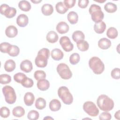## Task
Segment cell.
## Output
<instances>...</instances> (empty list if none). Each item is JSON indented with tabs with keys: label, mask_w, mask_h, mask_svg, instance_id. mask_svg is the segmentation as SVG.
<instances>
[{
	"label": "cell",
	"mask_w": 120,
	"mask_h": 120,
	"mask_svg": "<svg viewBox=\"0 0 120 120\" xmlns=\"http://www.w3.org/2000/svg\"><path fill=\"white\" fill-rule=\"evenodd\" d=\"M97 104L100 110L105 112L112 110L114 105L112 99L104 94L99 96L97 100Z\"/></svg>",
	"instance_id": "obj_1"
},
{
	"label": "cell",
	"mask_w": 120,
	"mask_h": 120,
	"mask_svg": "<svg viewBox=\"0 0 120 120\" xmlns=\"http://www.w3.org/2000/svg\"><path fill=\"white\" fill-rule=\"evenodd\" d=\"M50 56V51L46 48H43L40 49L35 58V63L38 68H43L47 65L48 59Z\"/></svg>",
	"instance_id": "obj_2"
},
{
	"label": "cell",
	"mask_w": 120,
	"mask_h": 120,
	"mask_svg": "<svg viewBox=\"0 0 120 120\" xmlns=\"http://www.w3.org/2000/svg\"><path fill=\"white\" fill-rule=\"evenodd\" d=\"M89 66L93 72L97 75L102 74L105 69L104 63L100 58L97 57H93L90 59Z\"/></svg>",
	"instance_id": "obj_3"
},
{
	"label": "cell",
	"mask_w": 120,
	"mask_h": 120,
	"mask_svg": "<svg viewBox=\"0 0 120 120\" xmlns=\"http://www.w3.org/2000/svg\"><path fill=\"white\" fill-rule=\"evenodd\" d=\"M89 11L91 15L93 21L96 23L102 21L104 17V14L99 6L96 4H92L89 8Z\"/></svg>",
	"instance_id": "obj_4"
},
{
	"label": "cell",
	"mask_w": 120,
	"mask_h": 120,
	"mask_svg": "<svg viewBox=\"0 0 120 120\" xmlns=\"http://www.w3.org/2000/svg\"><path fill=\"white\" fill-rule=\"evenodd\" d=\"M58 94L65 104L70 105L72 103L73 97L67 87L65 86L60 87L58 90Z\"/></svg>",
	"instance_id": "obj_5"
},
{
	"label": "cell",
	"mask_w": 120,
	"mask_h": 120,
	"mask_svg": "<svg viewBox=\"0 0 120 120\" xmlns=\"http://www.w3.org/2000/svg\"><path fill=\"white\" fill-rule=\"evenodd\" d=\"M2 90L5 101L7 103L13 104L15 103L16 99V96L13 88L9 85H6L2 88Z\"/></svg>",
	"instance_id": "obj_6"
},
{
	"label": "cell",
	"mask_w": 120,
	"mask_h": 120,
	"mask_svg": "<svg viewBox=\"0 0 120 120\" xmlns=\"http://www.w3.org/2000/svg\"><path fill=\"white\" fill-rule=\"evenodd\" d=\"M57 71L60 77L64 80H68L72 76V73L69 67L64 63L59 64L57 67Z\"/></svg>",
	"instance_id": "obj_7"
},
{
	"label": "cell",
	"mask_w": 120,
	"mask_h": 120,
	"mask_svg": "<svg viewBox=\"0 0 120 120\" xmlns=\"http://www.w3.org/2000/svg\"><path fill=\"white\" fill-rule=\"evenodd\" d=\"M83 110L90 116L96 117L99 114V110L95 103L91 101H87L83 104Z\"/></svg>",
	"instance_id": "obj_8"
},
{
	"label": "cell",
	"mask_w": 120,
	"mask_h": 120,
	"mask_svg": "<svg viewBox=\"0 0 120 120\" xmlns=\"http://www.w3.org/2000/svg\"><path fill=\"white\" fill-rule=\"evenodd\" d=\"M0 12L7 18H11L14 17L16 14V9L13 7H10L8 5L3 4L0 7Z\"/></svg>",
	"instance_id": "obj_9"
},
{
	"label": "cell",
	"mask_w": 120,
	"mask_h": 120,
	"mask_svg": "<svg viewBox=\"0 0 120 120\" xmlns=\"http://www.w3.org/2000/svg\"><path fill=\"white\" fill-rule=\"evenodd\" d=\"M60 44L63 49L67 52H69L73 50L74 45L70 41L69 38L67 36H62L60 39Z\"/></svg>",
	"instance_id": "obj_10"
},
{
	"label": "cell",
	"mask_w": 120,
	"mask_h": 120,
	"mask_svg": "<svg viewBox=\"0 0 120 120\" xmlns=\"http://www.w3.org/2000/svg\"><path fill=\"white\" fill-rule=\"evenodd\" d=\"M29 22L28 17L25 14H22L19 15L16 18L17 24L21 27H24Z\"/></svg>",
	"instance_id": "obj_11"
},
{
	"label": "cell",
	"mask_w": 120,
	"mask_h": 120,
	"mask_svg": "<svg viewBox=\"0 0 120 120\" xmlns=\"http://www.w3.org/2000/svg\"><path fill=\"white\" fill-rule=\"evenodd\" d=\"M20 68L21 70L25 73L30 72L33 68L32 62L28 60H23L20 64Z\"/></svg>",
	"instance_id": "obj_12"
},
{
	"label": "cell",
	"mask_w": 120,
	"mask_h": 120,
	"mask_svg": "<svg viewBox=\"0 0 120 120\" xmlns=\"http://www.w3.org/2000/svg\"><path fill=\"white\" fill-rule=\"evenodd\" d=\"M69 29V27L68 25L65 22H59L56 26L57 31L61 34L66 33L68 31Z\"/></svg>",
	"instance_id": "obj_13"
},
{
	"label": "cell",
	"mask_w": 120,
	"mask_h": 120,
	"mask_svg": "<svg viewBox=\"0 0 120 120\" xmlns=\"http://www.w3.org/2000/svg\"><path fill=\"white\" fill-rule=\"evenodd\" d=\"M6 35L9 38H13L16 36L18 34V30L14 25L8 26L5 30Z\"/></svg>",
	"instance_id": "obj_14"
},
{
	"label": "cell",
	"mask_w": 120,
	"mask_h": 120,
	"mask_svg": "<svg viewBox=\"0 0 120 120\" xmlns=\"http://www.w3.org/2000/svg\"><path fill=\"white\" fill-rule=\"evenodd\" d=\"M51 55L52 59L55 60H61L64 56L62 51L58 48L53 49L51 52Z\"/></svg>",
	"instance_id": "obj_15"
},
{
	"label": "cell",
	"mask_w": 120,
	"mask_h": 120,
	"mask_svg": "<svg viewBox=\"0 0 120 120\" xmlns=\"http://www.w3.org/2000/svg\"><path fill=\"white\" fill-rule=\"evenodd\" d=\"M37 86L38 88L42 91H45L48 90L50 87V83L47 80L45 79L38 80Z\"/></svg>",
	"instance_id": "obj_16"
},
{
	"label": "cell",
	"mask_w": 120,
	"mask_h": 120,
	"mask_svg": "<svg viewBox=\"0 0 120 120\" xmlns=\"http://www.w3.org/2000/svg\"><path fill=\"white\" fill-rule=\"evenodd\" d=\"M111 45V41L106 38H102L98 42V46L101 49L106 50Z\"/></svg>",
	"instance_id": "obj_17"
},
{
	"label": "cell",
	"mask_w": 120,
	"mask_h": 120,
	"mask_svg": "<svg viewBox=\"0 0 120 120\" xmlns=\"http://www.w3.org/2000/svg\"><path fill=\"white\" fill-rule=\"evenodd\" d=\"M106 28V24L103 21L95 23L94 26V30L98 34L103 33L105 30Z\"/></svg>",
	"instance_id": "obj_18"
},
{
	"label": "cell",
	"mask_w": 120,
	"mask_h": 120,
	"mask_svg": "<svg viewBox=\"0 0 120 120\" xmlns=\"http://www.w3.org/2000/svg\"><path fill=\"white\" fill-rule=\"evenodd\" d=\"M35 97L34 94L30 92H28L25 93L24 96V102L27 106H31L34 103Z\"/></svg>",
	"instance_id": "obj_19"
},
{
	"label": "cell",
	"mask_w": 120,
	"mask_h": 120,
	"mask_svg": "<svg viewBox=\"0 0 120 120\" xmlns=\"http://www.w3.org/2000/svg\"><path fill=\"white\" fill-rule=\"evenodd\" d=\"M42 14L45 16L51 15L53 12V8L52 6L49 4H45L41 8Z\"/></svg>",
	"instance_id": "obj_20"
},
{
	"label": "cell",
	"mask_w": 120,
	"mask_h": 120,
	"mask_svg": "<svg viewBox=\"0 0 120 120\" xmlns=\"http://www.w3.org/2000/svg\"><path fill=\"white\" fill-rule=\"evenodd\" d=\"M61 103L57 99L52 100L49 103V108L53 112L59 111L61 108Z\"/></svg>",
	"instance_id": "obj_21"
},
{
	"label": "cell",
	"mask_w": 120,
	"mask_h": 120,
	"mask_svg": "<svg viewBox=\"0 0 120 120\" xmlns=\"http://www.w3.org/2000/svg\"><path fill=\"white\" fill-rule=\"evenodd\" d=\"M46 38L48 42L50 43H54L58 41L59 36L54 31H50L47 34Z\"/></svg>",
	"instance_id": "obj_22"
},
{
	"label": "cell",
	"mask_w": 120,
	"mask_h": 120,
	"mask_svg": "<svg viewBox=\"0 0 120 120\" xmlns=\"http://www.w3.org/2000/svg\"><path fill=\"white\" fill-rule=\"evenodd\" d=\"M16 64L15 62L11 59L7 60L4 64V69L8 72H11L14 70Z\"/></svg>",
	"instance_id": "obj_23"
},
{
	"label": "cell",
	"mask_w": 120,
	"mask_h": 120,
	"mask_svg": "<svg viewBox=\"0 0 120 120\" xmlns=\"http://www.w3.org/2000/svg\"><path fill=\"white\" fill-rule=\"evenodd\" d=\"M68 19L71 24H76L78 20V15L74 11L69 12L67 15Z\"/></svg>",
	"instance_id": "obj_24"
},
{
	"label": "cell",
	"mask_w": 120,
	"mask_h": 120,
	"mask_svg": "<svg viewBox=\"0 0 120 120\" xmlns=\"http://www.w3.org/2000/svg\"><path fill=\"white\" fill-rule=\"evenodd\" d=\"M76 45L78 49L82 52H85L88 50L89 45L88 43L84 40H81L76 42Z\"/></svg>",
	"instance_id": "obj_25"
},
{
	"label": "cell",
	"mask_w": 120,
	"mask_h": 120,
	"mask_svg": "<svg viewBox=\"0 0 120 120\" xmlns=\"http://www.w3.org/2000/svg\"><path fill=\"white\" fill-rule=\"evenodd\" d=\"M12 113L14 116L20 118L24 115L25 110L22 106H17L13 109Z\"/></svg>",
	"instance_id": "obj_26"
},
{
	"label": "cell",
	"mask_w": 120,
	"mask_h": 120,
	"mask_svg": "<svg viewBox=\"0 0 120 120\" xmlns=\"http://www.w3.org/2000/svg\"><path fill=\"white\" fill-rule=\"evenodd\" d=\"M18 7L19 8L25 12H27L31 9V5L30 3L27 0H21L19 2Z\"/></svg>",
	"instance_id": "obj_27"
},
{
	"label": "cell",
	"mask_w": 120,
	"mask_h": 120,
	"mask_svg": "<svg viewBox=\"0 0 120 120\" xmlns=\"http://www.w3.org/2000/svg\"><path fill=\"white\" fill-rule=\"evenodd\" d=\"M55 8L56 11L60 14H64L66 13L68 9L65 6L63 2H58L55 5Z\"/></svg>",
	"instance_id": "obj_28"
},
{
	"label": "cell",
	"mask_w": 120,
	"mask_h": 120,
	"mask_svg": "<svg viewBox=\"0 0 120 120\" xmlns=\"http://www.w3.org/2000/svg\"><path fill=\"white\" fill-rule=\"evenodd\" d=\"M73 40L77 42L81 40H84L85 38V35L84 33L80 30H76L74 32L72 36Z\"/></svg>",
	"instance_id": "obj_29"
},
{
	"label": "cell",
	"mask_w": 120,
	"mask_h": 120,
	"mask_svg": "<svg viewBox=\"0 0 120 120\" xmlns=\"http://www.w3.org/2000/svg\"><path fill=\"white\" fill-rule=\"evenodd\" d=\"M104 9L105 10L109 13H114L117 9V5L112 2H107L104 6Z\"/></svg>",
	"instance_id": "obj_30"
},
{
	"label": "cell",
	"mask_w": 120,
	"mask_h": 120,
	"mask_svg": "<svg viewBox=\"0 0 120 120\" xmlns=\"http://www.w3.org/2000/svg\"><path fill=\"white\" fill-rule=\"evenodd\" d=\"M118 35V32L117 29L114 27L109 28L106 32L107 36L111 39L116 38Z\"/></svg>",
	"instance_id": "obj_31"
},
{
	"label": "cell",
	"mask_w": 120,
	"mask_h": 120,
	"mask_svg": "<svg viewBox=\"0 0 120 120\" xmlns=\"http://www.w3.org/2000/svg\"><path fill=\"white\" fill-rule=\"evenodd\" d=\"M35 106L39 110H42L46 106V101L42 98H37L35 102Z\"/></svg>",
	"instance_id": "obj_32"
},
{
	"label": "cell",
	"mask_w": 120,
	"mask_h": 120,
	"mask_svg": "<svg viewBox=\"0 0 120 120\" xmlns=\"http://www.w3.org/2000/svg\"><path fill=\"white\" fill-rule=\"evenodd\" d=\"M20 52L19 48L15 45H11L8 52L9 55L12 57L17 56Z\"/></svg>",
	"instance_id": "obj_33"
},
{
	"label": "cell",
	"mask_w": 120,
	"mask_h": 120,
	"mask_svg": "<svg viewBox=\"0 0 120 120\" xmlns=\"http://www.w3.org/2000/svg\"><path fill=\"white\" fill-rule=\"evenodd\" d=\"M11 81V76L6 74H1L0 75V83L2 84L9 83Z\"/></svg>",
	"instance_id": "obj_34"
},
{
	"label": "cell",
	"mask_w": 120,
	"mask_h": 120,
	"mask_svg": "<svg viewBox=\"0 0 120 120\" xmlns=\"http://www.w3.org/2000/svg\"><path fill=\"white\" fill-rule=\"evenodd\" d=\"M80 57L78 53H74L69 57V61L72 65H76L80 61Z\"/></svg>",
	"instance_id": "obj_35"
},
{
	"label": "cell",
	"mask_w": 120,
	"mask_h": 120,
	"mask_svg": "<svg viewBox=\"0 0 120 120\" xmlns=\"http://www.w3.org/2000/svg\"><path fill=\"white\" fill-rule=\"evenodd\" d=\"M21 84L24 87L29 88L33 86L34 84V82L31 79L26 77L23 79Z\"/></svg>",
	"instance_id": "obj_36"
},
{
	"label": "cell",
	"mask_w": 120,
	"mask_h": 120,
	"mask_svg": "<svg viewBox=\"0 0 120 120\" xmlns=\"http://www.w3.org/2000/svg\"><path fill=\"white\" fill-rule=\"evenodd\" d=\"M35 79L37 80H40L45 79L46 78V74L43 70H37L34 74Z\"/></svg>",
	"instance_id": "obj_37"
},
{
	"label": "cell",
	"mask_w": 120,
	"mask_h": 120,
	"mask_svg": "<svg viewBox=\"0 0 120 120\" xmlns=\"http://www.w3.org/2000/svg\"><path fill=\"white\" fill-rule=\"evenodd\" d=\"M39 114L38 111L36 110H31L30 111L27 117L28 119L30 120H36L39 118Z\"/></svg>",
	"instance_id": "obj_38"
},
{
	"label": "cell",
	"mask_w": 120,
	"mask_h": 120,
	"mask_svg": "<svg viewBox=\"0 0 120 120\" xmlns=\"http://www.w3.org/2000/svg\"><path fill=\"white\" fill-rule=\"evenodd\" d=\"M26 77L27 76L24 74L22 73L19 72L15 74L14 75V79L16 82L19 83H21V82L23 80V79Z\"/></svg>",
	"instance_id": "obj_39"
},
{
	"label": "cell",
	"mask_w": 120,
	"mask_h": 120,
	"mask_svg": "<svg viewBox=\"0 0 120 120\" xmlns=\"http://www.w3.org/2000/svg\"><path fill=\"white\" fill-rule=\"evenodd\" d=\"M11 45L8 42H3L0 44V52L3 53H8Z\"/></svg>",
	"instance_id": "obj_40"
},
{
	"label": "cell",
	"mask_w": 120,
	"mask_h": 120,
	"mask_svg": "<svg viewBox=\"0 0 120 120\" xmlns=\"http://www.w3.org/2000/svg\"><path fill=\"white\" fill-rule=\"evenodd\" d=\"M0 116L4 118H8L10 115V110L9 109L5 106L2 107L0 110Z\"/></svg>",
	"instance_id": "obj_41"
},
{
	"label": "cell",
	"mask_w": 120,
	"mask_h": 120,
	"mask_svg": "<svg viewBox=\"0 0 120 120\" xmlns=\"http://www.w3.org/2000/svg\"><path fill=\"white\" fill-rule=\"evenodd\" d=\"M120 69L119 68H115L113 69L111 71V76L114 79H120Z\"/></svg>",
	"instance_id": "obj_42"
},
{
	"label": "cell",
	"mask_w": 120,
	"mask_h": 120,
	"mask_svg": "<svg viewBox=\"0 0 120 120\" xmlns=\"http://www.w3.org/2000/svg\"><path fill=\"white\" fill-rule=\"evenodd\" d=\"M111 114L107 112H103L99 116V119L100 120H110L111 119Z\"/></svg>",
	"instance_id": "obj_43"
},
{
	"label": "cell",
	"mask_w": 120,
	"mask_h": 120,
	"mask_svg": "<svg viewBox=\"0 0 120 120\" xmlns=\"http://www.w3.org/2000/svg\"><path fill=\"white\" fill-rule=\"evenodd\" d=\"M76 2L75 0H64V4L68 9L73 8Z\"/></svg>",
	"instance_id": "obj_44"
},
{
	"label": "cell",
	"mask_w": 120,
	"mask_h": 120,
	"mask_svg": "<svg viewBox=\"0 0 120 120\" xmlns=\"http://www.w3.org/2000/svg\"><path fill=\"white\" fill-rule=\"evenodd\" d=\"M89 2L88 0H79L78 2V6L80 8H85L88 6Z\"/></svg>",
	"instance_id": "obj_45"
},
{
	"label": "cell",
	"mask_w": 120,
	"mask_h": 120,
	"mask_svg": "<svg viewBox=\"0 0 120 120\" xmlns=\"http://www.w3.org/2000/svg\"><path fill=\"white\" fill-rule=\"evenodd\" d=\"M120 111L119 110L117 112H116L114 114V117L115 118L117 119V120H120Z\"/></svg>",
	"instance_id": "obj_46"
},
{
	"label": "cell",
	"mask_w": 120,
	"mask_h": 120,
	"mask_svg": "<svg viewBox=\"0 0 120 120\" xmlns=\"http://www.w3.org/2000/svg\"><path fill=\"white\" fill-rule=\"evenodd\" d=\"M42 1V0H31V2H33V3H36V4H38V3H39V2H41Z\"/></svg>",
	"instance_id": "obj_47"
},
{
	"label": "cell",
	"mask_w": 120,
	"mask_h": 120,
	"mask_svg": "<svg viewBox=\"0 0 120 120\" xmlns=\"http://www.w3.org/2000/svg\"><path fill=\"white\" fill-rule=\"evenodd\" d=\"M54 120V119L53 118H52V117H49V116H46V117H45L44 118V120Z\"/></svg>",
	"instance_id": "obj_48"
}]
</instances>
